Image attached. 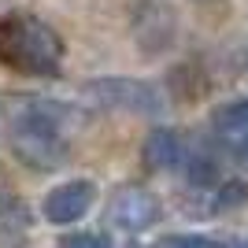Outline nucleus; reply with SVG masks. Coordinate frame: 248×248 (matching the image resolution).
<instances>
[{
    "label": "nucleus",
    "instance_id": "f257e3e1",
    "mask_svg": "<svg viewBox=\"0 0 248 248\" xmlns=\"http://www.w3.org/2000/svg\"><path fill=\"white\" fill-rule=\"evenodd\" d=\"M0 63L15 74L56 78L63 67V37L30 11L0 15Z\"/></svg>",
    "mask_w": 248,
    "mask_h": 248
},
{
    "label": "nucleus",
    "instance_id": "f03ea898",
    "mask_svg": "<svg viewBox=\"0 0 248 248\" xmlns=\"http://www.w3.org/2000/svg\"><path fill=\"white\" fill-rule=\"evenodd\" d=\"M85 93L100 100L104 108H123V111H141V115H155L163 108L159 89L137 78H104V82H89Z\"/></svg>",
    "mask_w": 248,
    "mask_h": 248
},
{
    "label": "nucleus",
    "instance_id": "7ed1b4c3",
    "mask_svg": "<svg viewBox=\"0 0 248 248\" xmlns=\"http://www.w3.org/2000/svg\"><path fill=\"white\" fill-rule=\"evenodd\" d=\"M159 211H163V207H159V200H155L148 189L126 186L111 197L104 222H111V226L126 230V233H141V230H148L152 222H159Z\"/></svg>",
    "mask_w": 248,
    "mask_h": 248
},
{
    "label": "nucleus",
    "instance_id": "20e7f679",
    "mask_svg": "<svg viewBox=\"0 0 248 248\" xmlns=\"http://www.w3.org/2000/svg\"><path fill=\"white\" fill-rule=\"evenodd\" d=\"M93 197H96V186L93 182H63V186H56L45 197V218L48 222H60V226H67V222H78V218L93 207Z\"/></svg>",
    "mask_w": 248,
    "mask_h": 248
},
{
    "label": "nucleus",
    "instance_id": "39448f33",
    "mask_svg": "<svg viewBox=\"0 0 248 248\" xmlns=\"http://www.w3.org/2000/svg\"><path fill=\"white\" fill-rule=\"evenodd\" d=\"M134 33H137V41L145 45V52H163V48H170V41H174L178 19H174V11L167 8L163 0H145L141 11H137Z\"/></svg>",
    "mask_w": 248,
    "mask_h": 248
},
{
    "label": "nucleus",
    "instance_id": "423d86ee",
    "mask_svg": "<svg viewBox=\"0 0 248 248\" xmlns=\"http://www.w3.org/2000/svg\"><path fill=\"white\" fill-rule=\"evenodd\" d=\"M141 155H145V167H152V170L178 167L182 163V137H178V130H152L145 137Z\"/></svg>",
    "mask_w": 248,
    "mask_h": 248
},
{
    "label": "nucleus",
    "instance_id": "0eeeda50",
    "mask_svg": "<svg viewBox=\"0 0 248 248\" xmlns=\"http://www.w3.org/2000/svg\"><path fill=\"white\" fill-rule=\"evenodd\" d=\"M211 123H215V130H222V134H245L248 130V96L245 100L222 104V108L211 115Z\"/></svg>",
    "mask_w": 248,
    "mask_h": 248
},
{
    "label": "nucleus",
    "instance_id": "6e6552de",
    "mask_svg": "<svg viewBox=\"0 0 248 248\" xmlns=\"http://www.w3.org/2000/svg\"><path fill=\"white\" fill-rule=\"evenodd\" d=\"M248 204V182H226L215 193V211H237Z\"/></svg>",
    "mask_w": 248,
    "mask_h": 248
},
{
    "label": "nucleus",
    "instance_id": "1a4fd4ad",
    "mask_svg": "<svg viewBox=\"0 0 248 248\" xmlns=\"http://www.w3.org/2000/svg\"><path fill=\"white\" fill-rule=\"evenodd\" d=\"M215 174H218L215 159H207V155H193V159H189V182H193V186H211Z\"/></svg>",
    "mask_w": 248,
    "mask_h": 248
},
{
    "label": "nucleus",
    "instance_id": "9d476101",
    "mask_svg": "<svg viewBox=\"0 0 248 248\" xmlns=\"http://www.w3.org/2000/svg\"><path fill=\"white\" fill-rule=\"evenodd\" d=\"M63 245H67V248H104V245H111V237H108V233H89V230H78V233H67V237H63Z\"/></svg>",
    "mask_w": 248,
    "mask_h": 248
},
{
    "label": "nucleus",
    "instance_id": "9b49d317",
    "mask_svg": "<svg viewBox=\"0 0 248 248\" xmlns=\"http://www.w3.org/2000/svg\"><path fill=\"white\" fill-rule=\"evenodd\" d=\"M159 245H182V248H207V245H218L215 237H207V233H167Z\"/></svg>",
    "mask_w": 248,
    "mask_h": 248
},
{
    "label": "nucleus",
    "instance_id": "f8f14e48",
    "mask_svg": "<svg viewBox=\"0 0 248 248\" xmlns=\"http://www.w3.org/2000/svg\"><path fill=\"white\" fill-rule=\"evenodd\" d=\"M241 159H245V163H248V141H245V145H241Z\"/></svg>",
    "mask_w": 248,
    "mask_h": 248
}]
</instances>
